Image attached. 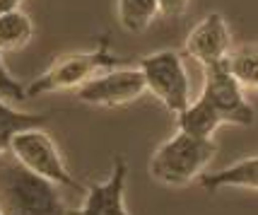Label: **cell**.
<instances>
[{
  "mask_svg": "<svg viewBox=\"0 0 258 215\" xmlns=\"http://www.w3.org/2000/svg\"><path fill=\"white\" fill-rule=\"evenodd\" d=\"M118 22L131 34H143L147 27L157 20L159 5L157 0H118Z\"/></svg>",
  "mask_w": 258,
  "mask_h": 215,
  "instance_id": "5bb4252c",
  "label": "cell"
},
{
  "mask_svg": "<svg viewBox=\"0 0 258 215\" xmlns=\"http://www.w3.org/2000/svg\"><path fill=\"white\" fill-rule=\"evenodd\" d=\"M217 155L213 138H196L176 128L150 157V177L164 186H188L201 181Z\"/></svg>",
  "mask_w": 258,
  "mask_h": 215,
  "instance_id": "7a4b0ae2",
  "label": "cell"
},
{
  "mask_svg": "<svg viewBox=\"0 0 258 215\" xmlns=\"http://www.w3.org/2000/svg\"><path fill=\"white\" fill-rule=\"evenodd\" d=\"M20 5H22V0H0V12L15 10V8H20Z\"/></svg>",
  "mask_w": 258,
  "mask_h": 215,
  "instance_id": "ac0fdd59",
  "label": "cell"
},
{
  "mask_svg": "<svg viewBox=\"0 0 258 215\" xmlns=\"http://www.w3.org/2000/svg\"><path fill=\"white\" fill-rule=\"evenodd\" d=\"M0 215H5V213H3V208H0Z\"/></svg>",
  "mask_w": 258,
  "mask_h": 215,
  "instance_id": "d6986e66",
  "label": "cell"
},
{
  "mask_svg": "<svg viewBox=\"0 0 258 215\" xmlns=\"http://www.w3.org/2000/svg\"><path fill=\"white\" fill-rule=\"evenodd\" d=\"M222 124V119L217 116L210 104L205 102V99H196V102L188 104V109L186 112H181L176 116V128L183 131V133H188V136H196V138H213L215 131L220 128Z\"/></svg>",
  "mask_w": 258,
  "mask_h": 215,
  "instance_id": "4fadbf2b",
  "label": "cell"
},
{
  "mask_svg": "<svg viewBox=\"0 0 258 215\" xmlns=\"http://www.w3.org/2000/svg\"><path fill=\"white\" fill-rule=\"evenodd\" d=\"M125 58L111 53V41L109 34L99 39V44L92 51H80V53H68V56L56 58L48 68L32 80V85L27 87V97H39V94H51V92H78L82 85H87L97 75L106 70L121 68Z\"/></svg>",
  "mask_w": 258,
  "mask_h": 215,
  "instance_id": "3957f363",
  "label": "cell"
},
{
  "mask_svg": "<svg viewBox=\"0 0 258 215\" xmlns=\"http://www.w3.org/2000/svg\"><path fill=\"white\" fill-rule=\"evenodd\" d=\"M0 99H5L10 104L27 99V87H22V82H17L10 75V70L5 68V63H3V56H0Z\"/></svg>",
  "mask_w": 258,
  "mask_h": 215,
  "instance_id": "2e32d148",
  "label": "cell"
},
{
  "mask_svg": "<svg viewBox=\"0 0 258 215\" xmlns=\"http://www.w3.org/2000/svg\"><path fill=\"white\" fill-rule=\"evenodd\" d=\"M147 90L145 75L140 73V68H113L97 75L90 80L87 85H82L78 90V99L92 106H125L133 104L135 99H140Z\"/></svg>",
  "mask_w": 258,
  "mask_h": 215,
  "instance_id": "52a82bcc",
  "label": "cell"
},
{
  "mask_svg": "<svg viewBox=\"0 0 258 215\" xmlns=\"http://www.w3.org/2000/svg\"><path fill=\"white\" fill-rule=\"evenodd\" d=\"M56 186L22 167L10 150L0 155V208L5 215H73Z\"/></svg>",
  "mask_w": 258,
  "mask_h": 215,
  "instance_id": "6da1fadb",
  "label": "cell"
},
{
  "mask_svg": "<svg viewBox=\"0 0 258 215\" xmlns=\"http://www.w3.org/2000/svg\"><path fill=\"white\" fill-rule=\"evenodd\" d=\"M201 184L205 191H220V189H248V191H258V155L253 157H244L229 165L225 170L217 172H205L201 177Z\"/></svg>",
  "mask_w": 258,
  "mask_h": 215,
  "instance_id": "30bf717a",
  "label": "cell"
},
{
  "mask_svg": "<svg viewBox=\"0 0 258 215\" xmlns=\"http://www.w3.org/2000/svg\"><path fill=\"white\" fill-rule=\"evenodd\" d=\"M183 48H186V56L193 58L201 68L225 63L229 53L234 51V41H232V32H229L227 20L220 12L205 15L188 32Z\"/></svg>",
  "mask_w": 258,
  "mask_h": 215,
  "instance_id": "ba28073f",
  "label": "cell"
},
{
  "mask_svg": "<svg viewBox=\"0 0 258 215\" xmlns=\"http://www.w3.org/2000/svg\"><path fill=\"white\" fill-rule=\"evenodd\" d=\"M157 5H159V15L164 20H181L188 12L191 0H157Z\"/></svg>",
  "mask_w": 258,
  "mask_h": 215,
  "instance_id": "e0dca14e",
  "label": "cell"
},
{
  "mask_svg": "<svg viewBox=\"0 0 258 215\" xmlns=\"http://www.w3.org/2000/svg\"><path fill=\"white\" fill-rule=\"evenodd\" d=\"M138 68L145 75L147 90L164 104V109H169L174 116L188 109V104L193 102L191 80L179 51H171V48L155 51L150 56L140 58Z\"/></svg>",
  "mask_w": 258,
  "mask_h": 215,
  "instance_id": "277c9868",
  "label": "cell"
},
{
  "mask_svg": "<svg viewBox=\"0 0 258 215\" xmlns=\"http://www.w3.org/2000/svg\"><path fill=\"white\" fill-rule=\"evenodd\" d=\"M48 114H29L15 109L10 102L0 99V155L10 150L12 138L27 128H44Z\"/></svg>",
  "mask_w": 258,
  "mask_h": 215,
  "instance_id": "7c38bea8",
  "label": "cell"
},
{
  "mask_svg": "<svg viewBox=\"0 0 258 215\" xmlns=\"http://www.w3.org/2000/svg\"><path fill=\"white\" fill-rule=\"evenodd\" d=\"M32 39H34V22L22 8L0 12V56L8 53V51H20Z\"/></svg>",
  "mask_w": 258,
  "mask_h": 215,
  "instance_id": "8fae6325",
  "label": "cell"
},
{
  "mask_svg": "<svg viewBox=\"0 0 258 215\" xmlns=\"http://www.w3.org/2000/svg\"><path fill=\"white\" fill-rule=\"evenodd\" d=\"M227 68L244 92L258 94V46H239L227 58Z\"/></svg>",
  "mask_w": 258,
  "mask_h": 215,
  "instance_id": "9a60e30c",
  "label": "cell"
},
{
  "mask_svg": "<svg viewBox=\"0 0 258 215\" xmlns=\"http://www.w3.org/2000/svg\"><path fill=\"white\" fill-rule=\"evenodd\" d=\"M201 99L213 106L222 124L232 126H251L253 124V106L248 104L241 85L234 80L225 63H215L203 68V90Z\"/></svg>",
  "mask_w": 258,
  "mask_h": 215,
  "instance_id": "8992f818",
  "label": "cell"
},
{
  "mask_svg": "<svg viewBox=\"0 0 258 215\" xmlns=\"http://www.w3.org/2000/svg\"><path fill=\"white\" fill-rule=\"evenodd\" d=\"M10 152L22 167H27L36 177H44L58 186H70L75 191L82 189L80 181H75L73 174L68 172L60 150L44 128H27L17 133L10 143Z\"/></svg>",
  "mask_w": 258,
  "mask_h": 215,
  "instance_id": "5b68a950",
  "label": "cell"
},
{
  "mask_svg": "<svg viewBox=\"0 0 258 215\" xmlns=\"http://www.w3.org/2000/svg\"><path fill=\"white\" fill-rule=\"evenodd\" d=\"M125 181H128V162L123 155H116L109 179L87 184L85 203L73 215H128L125 208Z\"/></svg>",
  "mask_w": 258,
  "mask_h": 215,
  "instance_id": "9c48e42d",
  "label": "cell"
}]
</instances>
